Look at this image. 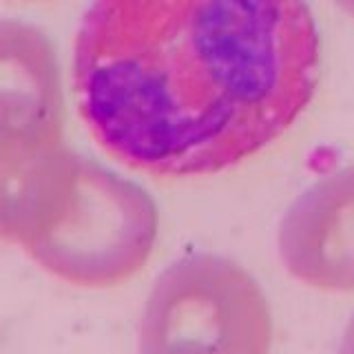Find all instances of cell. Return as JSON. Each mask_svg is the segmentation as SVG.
Returning a JSON list of instances; mask_svg holds the SVG:
<instances>
[{"instance_id": "cell-1", "label": "cell", "mask_w": 354, "mask_h": 354, "mask_svg": "<svg viewBox=\"0 0 354 354\" xmlns=\"http://www.w3.org/2000/svg\"><path fill=\"white\" fill-rule=\"evenodd\" d=\"M308 0H93L73 51L77 106L111 158L158 177L226 171L310 104Z\"/></svg>"}, {"instance_id": "cell-2", "label": "cell", "mask_w": 354, "mask_h": 354, "mask_svg": "<svg viewBox=\"0 0 354 354\" xmlns=\"http://www.w3.org/2000/svg\"><path fill=\"white\" fill-rule=\"evenodd\" d=\"M58 55L29 22L0 20V239L27 248L73 191Z\"/></svg>"}, {"instance_id": "cell-3", "label": "cell", "mask_w": 354, "mask_h": 354, "mask_svg": "<svg viewBox=\"0 0 354 354\" xmlns=\"http://www.w3.org/2000/svg\"><path fill=\"white\" fill-rule=\"evenodd\" d=\"M266 295L239 263L210 252L173 261L144 306L140 354H268Z\"/></svg>"}, {"instance_id": "cell-4", "label": "cell", "mask_w": 354, "mask_h": 354, "mask_svg": "<svg viewBox=\"0 0 354 354\" xmlns=\"http://www.w3.org/2000/svg\"><path fill=\"white\" fill-rule=\"evenodd\" d=\"M158 228V206L142 186L77 158L69 202L25 250L66 283L111 288L142 270L155 248Z\"/></svg>"}, {"instance_id": "cell-5", "label": "cell", "mask_w": 354, "mask_h": 354, "mask_svg": "<svg viewBox=\"0 0 354 354\" xmlns=\"http://www.w3.org/2000/svg\"><path fill=\"white\" fill-rule=\"evenodd\" d=\"M279 254L299 281L354 292V166L321 177L295 199L279 226Z\"/></svg>"}, {"instance_id": "cell-6", "label": "cell", "mask_w": 354, "mask_h": 354, "mask_svg": "<svg viewBox=\"0 0 354 354\" xmlns=\"http://www.w3.org/2000/svg\"><path fill=\"white\" fill-rule=\"evenodd\" d=\"M339 354H354V315L350 319L346 332H343V339H341V346H339Z\"/></svg>"}, {"instance_id": "cell-7", "label": "cell", "mask_w": 354, "mask_h": 354, "mask_svg": "<svg viewBox=\"0 0 354 354\" xmlns=\"http://www.w3.org/2000/svg\"><path fill=\"white\" fill-rule=\"evenodd\" d=\"M335 3H337L343 11H348L350 16H354V0H335Z\"/></svg>"}]
</instances>
